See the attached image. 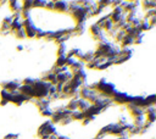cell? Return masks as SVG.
<instances>
[{
  "label": "cell",
  "instance_id": "10",
  "mask_svg": "<svg viewBox=\"0 0 156 139\" xmlns=\"http://www.w3.org/2000/svg\"><path fill=\"white\" fill-rule=\"evenodd\" d=\"M12 34H15L18 39H24V38H26V33H24V29H23V28H21V29H18V30L13 32Z\"/></svg>",
  "mask_w": 156,
  "mask_h": 139
},
{
  "label": "cell",
  "instance_id": "5",
  "mask_svg": "<svg viewBox=\"0 0 156 139\" xmlns=\"http://www.w3.org/2000/svg\"><path fill=\"white\" fill-rule=\"evenodd\" d=\"M71 118H72V121H83L84 119V112H82L79 110L72 111L71 112Z\"/></svg>",
  "mask_w": 156,
  "mask_h": 139
},
{
  "label": "cell",
  "instance_id": "16",
  "mask_svg": "<svg viewBox=\"0 0 156 139\" xmlns=\"http://www.w3.org/2000/svg\"><path fill=\"white\" fill-rule=\"evenodd\" d=\"M57 139H71L67 135H62V134H57Z\"/></svg>",
  "mask_w": 156,
  "mask_h": 139
},
{
  "label": "cell",
  "instance_id": "14",
  "mask_svg": "<svg viewBox=\"0 0 156 139\" xmlns=\"http://www.w3.org/2000/svg\"><path fill=\"white\" fill-rule=\"evenodd\" d=\"M4 139H18V134H13V133H9L5 135Z\"/></svg>",
  "mask_w": 156,
  "mask_h": 139
},
{
  "label": "cell",
  "instance_id": "9",
  "mask_svg": "<svg viewBox=\"0 0 156 139\" xmlns=\"http://www.w3.org/2000/svg\"><path fill=\"white\" fill-rule=\"evenodd\" d=\"M55 66H56V67L66 66V56H57V60H56Z\"/></svg>",
  "mask_w": 156,
  "mask_h": 139
},
{
  "label": "cell",
  "instance_id": "13",
  "mask_svg": "<svg viewBox=\"0 0 156 139\" xmlns=\"http://www.w3.org/2000/svg\"><path fill=\"white\" fill-rule=\"evenodd\" d=\"M40 113H41L43 116H45V117H51V115H52V109H51V107H48V109L40 111Z\"/></svg>",
  "mask_w": 156,
  "mask_h": 139
},
{
  "label": "cell",
  "instance_id": "11",
  "mask_svg": "<svg viewBox=\"0 0 156 139\" xmlns=\"http://www.w3.org/2000/svg\"><path fill=\"white\" fill-rule=\"evenodd\" d=\"M34 82H35V78H32V77H26L21 84H24V85H30V87H32V85L34 84Z\"/></svg>",
  "mask_w": 156,
  "mask_h": 139
},
{
  "label": "cell",
  "instance_id": "19",
  "mask_svg": "<svg viewBox=\"0 0 156 139\" xmlns=\"http://www.w3.org/2000/svg\"><path fill=\"white\" fill-rule=\"evenodd\" d=\"M116 139H122V138H116Z\"/></svg>",
  "mask_w": 156,
  "mask_h": 139
},
{
  "label": "cell",
  "instance_id": "15",
  "mask_svg": "<svg viewBox=\"0 0 156 139\" xmlns=\"http://www.w3.org/2000/svg\"><path fill=\"white\" fill-rule=\"evenodd\" d=\"M45 9L54 10V1H45Z\"/></svg>",
  "mask_w": 156,
  "mask_h": 139
},
{
  "label": "cell",
  "instance_id": "4",
  "mask_svg": "<svg viewBox=\"0 0 156 139\" xmlns=\"http://www.w3.org/2000/svg\"><path fill=\"white\" fill-rule=\"evenodd\" d=\"M119 44H121V48H129L130 45H134V38H132L129 35H126Z\"/></svg>",
  "mask_w": 156,
  "mask_h": 139
},
{
  "label": "cell",
  "instance_id": "12",
  "mask_svg": "<svg viewBox=\"0 0 156 139\" xmlns=\"http://www.w3.org/2000/svg\"><path fill=\"white\" fill-rule=\"evenodd\" d=\"M34 7H40V9H43V7H45V1H43V0H40V1H37V0H34L33 1V9Z\"/></svg>",
  "mask_w": 156,
  "mask_h": 139
},
{
  "label": "cell",
  "instance_id": "18",
  "mask_svg": "<svg viewBox=\"0 0 156 139\" xmlns=\"http://www.w3.org/2000/svg\"><path fill=\"white\" fill-rule=\"evenodd\" d=\"M18 51H21V50H23V46L22 45H17V48H16Z\"/></svg>",
  "mask_w": 156,
  "mask_h": 139
},
{
  "label": "cell",
  "instance_id": "2",
  "mask_svg": "<svg viewBox=\"0 0 156 139\" xmlns=\"http://www.w3.org/2000/svg\"><path fill=\"white\" fill-rule=\"evenodd\" d=\"M54 10L60 13L68 12V2L67 1H54Z\"/></svg>",
  "mask_w": 156,
  "mask_h": 139
},
{
  "label": "cell",
  "instance_id": "17",
  "mask_svg": "<svg viewBox=\"0 0 156 139\" xmlns=\"http://www.w3.org/2000/svg\"><path fill=\"white\" fill-rule=\"evenodd\" d=\"M6 104H9V102H7V101H5V100H1V102H0V105H1V106H5Z\"/></svg>",
  "mask_w": 156,
  "mask_h": 139
},
{
  "label": "cell",
  "instance_id": "6",
  "mask_svg": "<svg viewBox=\"0 0 156 139\" xmlns=\"http://www.w3.org/2000/svg\"><path fill=\"white\" fill-rule=\"evenodd\" d=\"M0 98H1V100H5V101H7V102H11L12 93H10V91H7V90H5V89H1V91H0Z\"/></svg>",
  "mask_w": 156,
  "mask_h": 139
},
{
  "label": "cell",
  "instance_id": "7",
  "mask_svg": "<svg viewBox=\"0 0 156 139\" xmlns=\"http://www.w3.org/2000/svg\"><path fill=\"white\" fill-rule=\"evenodd\" d=\"M89 30H90V33H91V35H94V38H96L102 30H101V28L96 24V23H93L91 26H90V28H89Z\"/></svg>",
  "mask_w": 156,
  "mask_h": 139
},
{
  "label": "cell",
  "instance_id": "8",
  "mask_svg": "<svg viewBox=\"0 0 156 139\" xmlns=\"http://www.w3.org/2000/svg\"><path fill=\"white\" fill-rule=\"evenodd\" d=\"M144 6V10L147 11V10H151V9H156V2L155 1H143L141 2Z\"/></svg>",
  "mask_w": 156,
  "mask_h": 139
},
{
  "label": "cell",
  "instance_id": "3",
  "mask_svg": "<svg viewBox=\"0 0 156 139\" xmlns=\"http://www.w3.org/2000/svg\"><path fill=\"white\" fill-rule=\"evenodd\" d=\"M7 4L10 5V9L12 10L13 13L22 11V2H20V1H9Z\"/></svg>",
  "mask_w": 156,
  "mask_h": 139
},
{
  "label": "cell",
  "instance_id": "1",
  "mask_svg": "<svg viewBox=\"0 0 156 139\" xmlns=\"http://www.w3.org/2000/svg\"><path fill=\"white\" fill-rule=\"evenodd\" d=\"M20 87H21V83L17 82V80H10V82H4V83H2V89L7 90V91H10V93L17 91Z\"/></svg>",
  "mask_w": 156,
  "mask_h": 139
}]
</instances>
